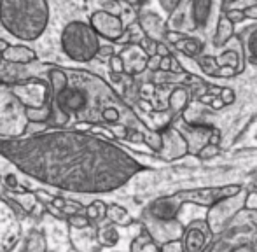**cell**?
<instances>
[{
	"instance_id": "obj_1",
	"label": "cell",
	"mask_w": 257,
	"mask_h": 252,
	"mask_svg": "<svg viewBox=\"0 0 257 252\" xmlns=\"http://www.w3.org/2000/svg\"><path fill=\"white\" fill-rule=\"evenodd\" d=\"M0 153L30 177L74 193L115 189L139 170L119 147L81 132L0 140Z\"/></svg>"
},
{
	"instance_id": "obj_2",
	"label": "cell",
	"mask_w": 257,
	"mask_h": 252,
	"mask_svg": "<svg viewBox=\"0 0 257 252\" xmlns=\"http://www.w3.org/2000/svg\"><path fill=\"white\" fill-rule=\"evenodd\" d=\"M48 23V0H0V27L18 41H37Z\"/></svg>"
},
{
	"instance_id": "obj_3",
	"label": "cell",
	"mask_w": 257,
	"mask_h": 252,
	"mask_svg": "<svg viewBox=\"0 0 257 252\" xmlns=\"http://www.w3.org/2000/svg\"><path fill=\"white\" fill-rule=\"evenodd\" d=\"M60 44L63 53L72 62L84 63L96 58V51L100 48V37L89 23L75 20L65 25L60 37Z\"/></svg>"
},
{
	"instance_id": "obj_4",
	"label": "cell",
	"mask_w": 257,
	"mask_h": 252,
	"mask_svg": "<svg viewBox=\"0 0 257 252\" xmlns=\"http://www.w3.org/2000/svg\"><path fill=\"white\" fill-rule=\"evenodd\" d=\"M21 238V224L14 208L0 200V252H11Z\"/></svg>"
},
{
	"instance_id": "obj_5",
	"label": "cell",
	"mask_w": 257,
	"mask_h": 252,
	"mask_svg": "<svg viewBox=\"0 0 257 252\" xmlns=\"http://www.w3.org/2000/svg\"><path fill=\"white\" fill-rule=\"evenodd\" d=\"M13 95L20 100V103L25 109H28V107H42L48 103L49 84H46L41 79H30V81L14 86Z\"/></svg>"
},
{
	"instance_id": "obj_6",
	"label": "cell",
	"mask_w": 257,
	"mask_h": 252,
	"mask_svg": "<svg viewBox=\"0 0 257 252\" xmlns=\"http://www.w3.org/2000/svg\"><path fill=\"white\" fill-rule=\"evenodd\" d=\"M89 25L98 34V37H103L112 42H115L124 34L121 18L114 13H107V11H96V13H93L91 18H89Z\"/></svg>"
},
{
	"instance_id": "obj_7",
	"label": "cell",
	"mask_w": 257,
	"mask_h": 252,
	"mask_svg": "<svg viewBox=\"0 0 257 252\" xmlns=\"http://www.w3.org/2000/svg\"><path fill=\"white\" fill-rule=\"evenodd\" d=\"M2 60L16 65H28L35 60V51L23 44H9V48L6 51H2Z\"/></svg>"
},
{
	"instance_id": "obj_8",
	"label": "cell",
	"mask_w": 257,
	"mask_h": 252,
	"mask_svg": "<svg viewBox=\"0 0 257 252\" xmlns=\"http://www.w3.org/2000/svg\"><path fill=\"white\" fill-rule=\"evenodd\" d=\"M25 116H27L28 123H46L53 116V112L48 107V103H46L42 107H28V109H25Z\"/></svg>"
},
{
	"instance_id": "obj_9",
	"label": "cell",
	"mask_w": 257,
	"mask_h": 252,
	"mask_svg": "<svg viewBox=\"0 0 257 252\" xmlns=\"http://www.w3.org/2000/svg\"><path fill=\"white\" fill-rule=\"evenodd\" d=\"M67 82H68V75L65 70L53 68V70L49 72V86H51V89H53V96L58 95L60 91H63Z\"/></svg>"
},
{
	"instance_id": "obj_10",
	"label": "cell",
	"mask_w": 257,
	"mask_h": 252,
	"mask_svg": "<svg viewBox=\"0 0 257 252\" xmlns=\"http://www.w3.org/2000/svg\"><path fill=\"white\" fill-rule=\"evenodd\" d=\"M210 11V0H194V18L200 25L206 21Z\"/></svg>"
},
{
	"instance_id": "obj_11",
	"label": "cell",
	"mask_w": 257,
	"mask_h": 252,
	"mask_svg": "<svg viewBox=\"0 0 257 252\" xmlns=\"http://www.w3.org/2000/svg\"><path fill=\"white\" fill-rule=\"evenodd\" d=\"M16 201H18V205H20V207L23 208V210H27V212H32L34 205L37 203L34 194H27V193L16 194Z\"/></svg>"
},
{
	"instance_id": "obj_12",
	"label": "cell",
	"mask_w": 257,
	"mask_h": 252,
	"mask_svg": "<svg viewBox=\"0 0 257 252\" xmlns=\"http://www.w3.org/2000/svg\"><path fill=\"white\" fill-rule=\"evenodd\" d=\"M105 205L102 201H93L88 208H86V217L88 219H96V217H103L105 215Z\"/></svg>"
},
{
	"instance_id": "obj_13",
	"label": "cell",
	"mask_w": 257,
	"mask_h": 252,
	"mask_svg": "<svg viewBox=\"0 0 257 252\" xmlns=\"http://www.w3.org/2000/svg\"><path fill=\"white\" fill-rule=\"evenodd\" d=\"M100 242L103 243V245H114L115 242H117V233L114 231V228H107V229H102V233H100Z\"/></svg>"
},
{
	"instance_id": "obj_14",
	"label": "cell",
	"mask_w": 257,
	"mask_h": 252,
	"mask_svg": "<svg viewBox=\"0 0 257 252\" xmlns=\"http://www.w3.org/2000/svg\"><path fill=\"white\" fill-rule=\"evenodd\" d=\"M28 250L30 252H44L46 250V242L44 238H41L39 235H34L28 242Z\"/></svg>"
},
{
	"instance_id": "obj_15",
	"label": "cell",
	"mask_w": 257,
	"mask_h": 252,
	"mask_svg": "<svg viewBox=\"0 0 257 252\" xmlns=\"http://www.w3.org/2000/svg\"><path fill=\"white\" fill-rule=\"evenodd\" d=\"M105 214H108V217H110L112 221H115V222H122L126 219L124 210H122V208H119V207H114V205H112V207L108 208Z\"/></svg>"
},
{
	"instance_id": "obj_16",
	"label": "cell",
	"mask_w": 257,
	"mask_h": 252,
	"mask_svg": "<svg viewBox=\"0 0 257 252\" xmlns=\"http://www.w3.org/2000/svg\"><path fill=\"white\" fill-rule=\"evenodd\" d=\"M108 65H110V70L114 72V74L124 72V65H122V60L119 55H112L110 58H108Z\"/></svg>"
},
{
	"instance_id": "obj_17",
	"label": "cell",
	"mask_w": 257,
	"mask_h": 252,
	"mask_svg": "<svg viewBox=\"0 0 257 252\" xmlns=\"http://www.w3.org/2000/svg\"><path fill=\"white\" fill-rule=\"evenodd\" d=\"M68 222H70V226H74V228H84V226H88V217H86V215L72 214L70 217H68Z\"/></svg>"
},
{
	"instance_id": "obj_18",
	"label": "cell",
	"mask_w": 257,
	"mask_h": 252,
	"mask_svg": "<svg viewBox=\"0 0 257 252\" xmlns=\"http://www.w3.org/2000/svg\"><path fill=\"white\" fill-rule=\"evenodd\" d=\"M102 117L107 123H115L119 119V112L115 109H112V107H107V109H103Z\"/></svg>"
},
{
	"instance_id": "obj_19",
	"label": "cell",
	"mask_w": 257,
	"mask_h": 252,
	"mask_svg": "<svg viewBox=\"0 0 257 252\" xmlns=\"http://www.w3.org/2000/svg\"><path fill=\"white\" fill-rule=\"evenodd\" d=\"M220 28H222V37H219L217 39V44H224V42L229 39V35H231V25H229V21H226L224 20L222 21V25H220Z\"/></svg>"
},
{
	"instance_id": "obj_20",
	"label": "cell",
	"mask_w": 257,
	"mask_h": 252,
	"mask_svg": "<svg viewBox=\"0 0 257 252\" xmlns=\"http://www.w3.org/2000/svg\"><path fill=\"white\" fill-rule=\"evenodd\" d=\"M112 55H114V48L112 46H100L98 51H96V58L100 60H108Z\"/></svg>"
},
{
	"instance_id": "obj_21",
	"label": "cell",
	"mask_w": 257,
	"mask_h": 252,
	"mask_svg": "<svg viewBox=\"0 0 257 252\" xmlns=\"http://www.w3.org/2000/svg\"><path fill=\"white\" fill-rule=\"evenodd\" d=\"M248 49L254 56H257V30L252 32L250 37H248Z\"/></svg>"
},
{
	"instance_id": "obj_22",
	"label": "cell",
	"mask_w": 257,
	"mask_h": 252,
	"mask_svg": "<svg viewBox=\"0 0 257 252\" xmlns=\"http://www.w3.org/2000/svg\"><path fill=\"white\" fill-rule=\"evenodd\" d=\"M227 20H229L231 23H236V21H243L245 20V14L240 13V11H229V13H227Z\"/></svg>"
},
{
	"instance_id": "obj_23",
	"label": "cell",
	"mask_w": 257,
	"mask_h": 252,
	"mask_svg": "<svg viewBox=\"0 0 257 252\" xmlns=\"http://www.w3.org/2000/svg\"><path fill=\"white\" fill-rule=\"evenodd\" d=\"M35 198H39V200H42V201H48V203H51V200H53V196H49L44 191H35Z\"/></svg>"
},
{
	"instance_id": "obj_24",
	"label": "cell",
	"mask_w": 257,
	"mask_h": 252,
	"mask_svg": "<svg viewBox=\"0 0 257 252\" xmlns=\"http://www.w3.org/2000/svg\"><path fill=\"white\" fill-rule=\"evenodd\" d=\"M51 205H53L54 208H60V210H61V208L65 207V200H63V198H60V196H58V198H53V200H51Z\"/></svg>"
},
{
	"instance_id": "obj_25",
	"label": "cell",
	"mask_w": 257,
	"mask_h": 252,
	"mask_svg": "<svg viewBox=\"0 0 257 252\" xmlns=\"http://www.w3.org/2000/svg\"><path fill=\"white\" fill-rule=\"evenodd\" d=\"M245 16H250V18H257V6L255 7H250V9L245 11Z\"/></svg>"
},
{
	"instance_id": "obj_26",
	"label": "cell",
	"mask_w": 257,
	"mask_h": 252,
	"mask_svg": "<svg viewBox=\"0 0 257 252\" xmlns=\"http://www.w3.org/2000/svg\"><path fill=\"white\" fill-rule=\"evenodd\" d=\"M7 48H9V42H7L6 39H2V37H0V53H2V51H6Z\"/></svg>"
},
{
	"instance_id": "obj_27",
	"label": "cell",
	"mask_w": 257,
	"mask_h": 252,
	"mask_svg": "<svg viewBox=\"0 0 257 252\" xmlns=\"http://www.w3.org/2000/svg\"><path fill=\"white\" fill-rule=\"evenodd\" d=\"M0 63H2V53H0Z\"/></svg>"
},
{
	"instance_id": "obj_28",
	"label": "cell",
	"mask_w": 257,
	"mask_h": 252,
	"mask_svg": "<svg viewBox=\"0 0 257 252\" xmlns=\"http://www.w3.org/2000/svg\"><path fill=\"white\" fill-rule=\"evenodd\" d=\"M224 2H231V0H224Z\"/></svg>"
}]
</instances>
